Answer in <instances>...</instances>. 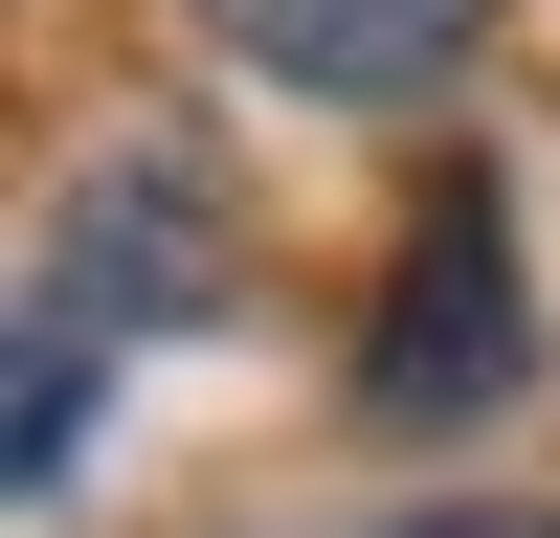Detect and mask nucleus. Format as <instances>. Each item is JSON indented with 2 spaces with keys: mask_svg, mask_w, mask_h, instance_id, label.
<instances>
[{
  "mask_svg": "<svg viewBox=\"0 0 560 538\" xmlns=\"http://www.w3.org/2000/svg\"><path fill=\"white\" fill-rule=\"evenodd\" d=\"M179 314H224V202H202V157H90L68 202H45V269H23V448H0V471L68 493L90 382H113L135 337H179Z\"/></svg>",
  "mask_w": 560,
  "mask_h": 538,
  "instance_id": "f257e3e1",
  "label": "nucleus"
},
{
  "mask_svg": "<svg viewBox=\"0 0 560 538\" xmlns=\"http://www.w3.org/2000/svg\"><path fill=\"white\" fill-rule=\"evenodd\" d=\"M516 359H538V292H516V202H493V157H471V179L404 202V269H382V337H359V404H382V426H471V404H516Z\"/></svg>",
  "mask_w": 560,
  "mask_h": 538,
  "instance_id": "f03ea898",
  "label": "nucleus"
},
{
  "mask_svg": "<svg viewBox=\"0 0 560 538\" xmlns=\"http://www.w3.org/2000/svg\"><path fill=\"white\" fill-rule=\"evenodd\" d=\"M224 45H247L269 90H314V113H427L448 68H471V0H202Z\"/></svg>",
  "mask_w": 560,
  "mask_h": 538,
  "instance_id": "7ed1b4c3",
  "label": "nucleus"
},
{
  "mask_svg": "<svg viewBox=\"0 0 560 538\" xmlns=\"http://www.w3.org/2000/svg\"><path fill=\"white\" fill-rule=\"evenodd\" d=\"M382 538H560V516H516V493H471V516H382Z\"/></svg>",
  "mask_w": 560,
  "mask_h": 538,
  "instance_id": "20e7f679",
  "label": "nucleus"
}]
</instances>
